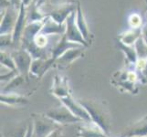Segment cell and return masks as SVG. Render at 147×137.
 Segmentation results:
<instances>
[{
    "label": "cell",
    "mask_w": 147,
    "mask_h": 137,
    "mask_svg": "<svg viewBox=\"0 0 147 137\" xmlns=\"http://www.w3.org/2000/svg\"><path fill=\"white\" fill-rule=\"evenodd\" d=\"M26 137H34V131H33V124L32 121L28 124V134Z\"/></svg>",
    "instance_id": "d6a6232c"
},
{
    "label": "cell",
    "mask_w": 147,
    "mask_h": 137,
    "mask_svg": "<svg viewBox=\"0 0 147 137\" xmlns=\"http://www.w3.org/2000/svg\"><path fill=\"white\" fill-rule=\"evenodd\" d=\"M45 19H46V18H45ZM45 19L41 20V21L28 23L21 38V49H25L27 46L34 41L35 38L41 31L43 25L45 23Z\"/></svg>",
    "instance_id": "9c48e42d"
},
{
    "label": "cell",
    "mask_w": 147,
    "mask_h": 137,
    "mask_svg": "<svg viewBox=\"0 0 147 137\" xmlns=\"http://www.w3.org/2000/svg\"><path fill=\"white\" fill-rule=\"evenodd\" d=\"M83 48H77V49H70L67 50L64 54H62L60 57L56 60L55 63H61L63 65H67L72 63L74 60L79 59L82 55Z\"/></svg>",
    "instance_id": "ffe728a7"
},
{
    "label": "cell",
    "mask_w": 147,
    "mask_h": 137,
    "mask_svg": "<svg viewBox=\"0 0 147 137\" xmlns=\"http://www.w3.org/2000/svg\"><path fill=\"white\" fill-rule=\"evenodd\" d=\"M11 56L16 64V68L20 75L24 76L28 79V74L30 73V68L33 62V57L27 49H16L11 53Z\"/></svg>",
    "instance_id": "277c9868"
},
{
    "label": "cell",
    "mask_w": 147,
    "mask_h": 137,
    "mask_svg": "<svg viewBox=\"0 0 147 137\" xmlns=\"http://www.w3.org/2000/svg\"><path fill=\"white\" fill-rule=\"evenodd\" d=\"M0 4H1V11L2 9H7L10 7V2L8 0H0Z\"/></svg>",
    "instance_id": "1f68e13d"
},
{
    "label": "cell",
    "mask_w": 147,
    "mask_h": 137,
    "mask_svg": "<svg viewBox=\"0 0 147 137\" xmlns=\"http://www.w3.org/2000/svg\"><path fill=\"white\" fill-rule=\"evenodd\" d=\"M134 49L138 59H147V43L143 38H140L134 44Z\"/></svg>",
    "instance_id": "cb8c5ba5"
},
{
    "label": "cell",
    "mask_w": 147,
    "mask_h": 137,
    "mask_svg": "<svg viewBox=\"0 0 147 137\" xmlns=\"http://www.w3.org/2000/svg\"><path fill=\"white\" fill-rule=\"evenodd\" d=\"M44 114L60 126L82 123L83 121L80 118L76 117L64 104H62L61 106H59V107L49 109Z\"/></svg>",
    "instance_id": "3957f363"
},
{
    "label": "cell",
    "mask_w": 147,
    "mask_h": 137,
    "mask_svg": "<svg viewBox=\"0 0 147 137\" xmlns=\"http://www.w3.org/2000/svg\"><path fill=\"white\" fill-rule=\"evenodd\" d=\"M75 0H50L49 3L55 5V6H67V5H71Z\"/></svg>",
    "instance_id": "f1b7e54d"
},
{
    "label": "cell",
    "mask_w": 147,
    "mask_h": 137,
    "mask_svg": "<svg viewBox=\"0 0 147 137\" xmlns=\"http://www.w3.org/2000/svg\"><path fill=\"white\" fill-rule=\"evenodd\" d=\"M30 2H31V0H20V3L23 4L24 6H26V7L28 6V5L30 4Z\"/></svg>",
    "instance_id": "e575fe53"
},
{
    "label": "cell",
    "mask_w": 147,
    "mask_h": 137,
    "mask_svg": "<svg viewBox=\"0 0 147 137\" xmlns=\"http://www.w3.org/2000/svg\"><path fill=\"white\" fill-rule=\"evenodd\" d=\"M79 103L87 110L92 123L97 125L106 135H110L111 131V114L102 103L93 99H79Z\"/></svg>",
    "instance_id": "6da1fadb"
},
{
    "label": "cell",
    "mask_w": 147,
    "mask_h": 137,
    "mask_svg": "<svg viewBox=\"0 0 147 137\" xmlns=\"http://www.w3.org/2000/svg\"><path fill=\"white\" fill-rule=\"evenodd\" d=\"M48 137H64L61 127H59V129L55 130V131L53 132V133L50 134Z\"/></svg>",
    "instance_id": "f546056e"
},
{
    "label": "cell",
    "mask_w": 147,
    "mask_h": 137,
    "mask_svg": "<svg viewBox=\"0 0 147 137\" xmlns=\"http://www.w3.org/2000/svg\"><path fill=\"white\" fill-rule=\"evenodd\" d=\"M50 0H37V2H36V7L37 8H40L42 7V5H44L45 3H47V2H49Z\"/></svg>",
    "instance_id": "836d02e7"
},
{
    "label": "cell",
    "mask_w": 147,
    "mask_h": 137,
    "mask_svg": "<svg viewBox=\"0 0 147 137\" xmlns=\"http://www.w3.org/2000/svg\"><path fill=\"white\" fill-rule=\"evenodd\" d=\"M18 17V13H16L14 7H9L7 9L5 10L4 16L1 19L0 24V35H12L16 22Z\"/></svg>",
    "instance_id": "ba28073f"
},
{
    "label": "cell",
    "mask_w": 147,
    "mask_h": 137,
    "mask_svg": "<svg viewBox=\"0 0 147 137\" xmlns=\"http://www.w3.org/2000/svg\"><path fill=\"white\" fill-rule=\"evenodd\" d=\"M77 135L79 137H102L104 134L97 125L87 123V125H82L78 129Z\"/></svg>",
    "instance_id": "ac0fdd59"
},
{
    "label": "cell",
    "mask_w": 147,
    "mask_h": 137,
    "mask_svg": "<svg viewBox=\"0 0 147 137\" xmlns=\"http://www.w3.org/2000/svg\"><path fill=\"white\" fill-rule=\"evenodd\" d=\"M55 64L53 60L49 59H35L30 68V74L36 76L38 78H41L46 73L49 69L51 68V66Z\"/></svg>",
    "instance_id": "4fadbf2b"
},
{
    "label": "cell",
    "mask_w": 147,
    "mask_h": 137,
    "mask_svg": "<svg viewBox=\"0 0 147 137\" xmlns=\"http://www.w3.org/2000/svg\"><path fill=\"white\" fill-rule=\"evenodd\" d=\"M121 137H147V116L131 124Z\"/></svg>",
    "instance_id": "8fae6325"
},
{
    "label": "cell",
    "mask_w": 147,
    "mask_h": 137,
    "mask_svg": "<svg viewBox=\"0 0 147 137\" xmlns=\"http://www.w3.org/2000/svg\"><path fill=\"white\" fill-rule=\"evenodd\" d=\"M142 37V28H131L124 33L121 34L119 37V41L127 46H134L135 42Z\"/></svg>",
    "instance_id": "d6986e66"
},
{
    "label": "cell",
    "mask_w": 147,
    "mask_h": 137,
    "mask_svg": "<svg viewBox=\"0 0 147 137\" xmlns=\"http://www.w3.org/2000/svg\"><path fill=\"white\" fill-rule=\"evenodd\" d=\"M76 24L80 29V31L82 32L84 39L90 43V31L88 25L86 23V20L84 18V15L82 12V7H80V2H77V6H76Z\"/></svg>",
    "instance_id": "2e32d148"
},
{
    "label": "cell",
    "mask_w": 147,
    "mask_h": 137,
    "mask_svg": "<svg viewBox=\"0 0 147 137\" xmlns=\"http://www.w3.org/2000/svg\"><path fill=\"white\" fill-rule=\"evenodd\" d=\"M77 48H83V46L69 42L67 40V38H65V36H62L59 41L57 43V45L53 48L51 51V56H50L49 58L51 59L55 63L56 60H57L62 54H64L67 50L70 49H77Z\"/></svg>",
    "instance_id": "7c38bea8"
},
{
    "label": "cell",
    "mask_w": 147,
    "mask_h": 137,
    "mask_svg": "<svg viewBox=\"0 0 147 137\" xmlns=\"http://www.w3.org/2000/svg\"><path fill=\"white\" fill-rule=\"evenodd\" d=\"M102 137H110V136H109V135H106V134H104V135H103Z\"/></svg>",
    "instance_id": "8d00e7d4"
},
{
    "label": "cell",
    "mask_w": 147,
    "mask_h": 137,
    "mask_svg": "<svg viewBox=\"0 0 147 137\" xmlns=\"http://www.w3.org/2000/svg\"><path fill=\"white\" fill-rule=\"evenodd\" d=\"M51 94L59 100L68 97L70 95L69 87L66 78L60 75H56L53 80V84L51 87Z\"/></svg>",
    "instance_id": "30bf717a"
},
{
    "label": "cell",
    "mask_w": 147,
    "mask_h": 137,
    "mask_svg": "<svg viewBox=\"0 0 147 137\" xmlns=\"http://www.w3.org/2000/svg\"><path fill=\"white\" fill-rule=\"evenodd\" d=\"M144 3L146 5V9H147V0H144Z\"/></svg>",
    "instance_id": "d590c367"
},
{
    "label": "cell",
    "mask_w": 147,
    "mask_h": 137,
    "mask_svg": "<svg viewBox=\"0 0 147 137\" xmlns=\"http://www.w3.org/2000/svg\"><path fill=\"white\" fill-rule=\"evenodd\" d=\"M65 24H66V33L64 36L67 38L68 41L80 44L83 46V47H88L89 43L84 39L82 32L80 31L77 24H76V10L68 17Z\"/></svg>",
    "instance_id": "5b68a950"
},
{
    "label": "cell",
    "mask_w": 147,
    "mask_h": 137,
    "mask_svg": "<svg viewBox=\"0 0 147 137\" xmlns=\"http://www.w3.org/2000/svg\"><path fill=\"white\" fill-rule=\"evenodd\" d=\"M76 10L73 5H67V6H62L61 7H59L57 9L53 10L50 12L48 16L51 18L55 22L58 24H64L67 20L68 17L72 12Z\"/></svg>",
    "instance_id": "9a60e30c"
},
{
    "label": "cell",
    "mask_w": 147,
    "mask_h": 137,
    "mask_svg": "<svg viewBox=\"0 0 147 137\" xmlns=\"http://www.w3.org/2000/svg\"><path fill=\"white\" fill-rule=\"evenodd\" d=\"M0 62L3 67L7 68L8 70H17L16 64L14 62L11 54H8L5 50H1L0 53Z\"/></svg>",
    "instance_id": "603a6c76"
},
{
    "label": "cell",
    "mask_w": 147,
    "mask_h": 137,
    "mask_svg": "<svg viewBox=\"0 0 147 137\" xmlns=\"http://www.w3.org/2000/svg\"><path fill=\"white\" fill-rule=\"evenodd\" d=\"M40 33L46 35V36H49V35H61V36H64L66 33V24H58L50 17L47 16Z\"/></svg>",
    "instance_id": "5bb4252c"
},
{
    "label": "cell",
    "mask_w": 147,
    "mask_h": 137,
    "mask_svg": "<svg viewBox=\"0 0 147 137\" xmlns=\"http://www.w3.org/2000/svg\"><path fill=\"white\" fill-rule=\"evenodd\" d=\"M27 22H28L27 7L20 3L18 17L17 22H16V26H15L14 31H13V34H12L13 45H18L20 41H21L24 30H25V28H26L27 25H28Z\"/></svg>",
    "instance_id": "52a82bcc"
},
{
    "label": "cell",
    "mask_w": 147,
    "mask_h": 137,
    "mask_svg": "<svg viewBox=\"0 0 147 137\" xmlns=\"http://www.w3.org/2000/svg\"><path fill=\"white\" fill-rule=\"evenodd\" d=\"M32 124L34 137H48L55 130L61 127L45 114H32Z\"/></svg>",
    "instance_id": "7a4b0ae2"
},
{
    "label": "cell",
    "mask_w": 147,
    "mask_h": 137,
    "mask_svg": "<svg viewBox=\"0 0 147 137\" xmlns=\"http://www.w3.org/2000/svg\"><path fill=\"white\" fill-rule=\"evenodd\" d=\"M13 44L12 35H3L1 36V49H4L6 46H10Z\"/></svg>",
    "instance_id": "83f0119b"
},
{
    "label": "cell",
    "mask_w": 147,
    "mask_h": 137,
    "mask_svg": "<svg viewBox=\"0 0 147 137\" xmlns=\"http://www.w3.org/2000/svg\"><path fill=\"white\" fill-rule=\"evenodd\" d=\"M0 101H1V103L8 106H18V105H25L28 103V101L26 97H24V96L20 94H17L15 92L1 93Z\"/></svg>",
    "instance_id": "e0dca14e"
},
{
    "label": "cell",
    "mask_w": 147,
    "mask_h": 137,
    "mask_svg": "<svg viewBox=\"0 0 147 137\" xmlns=\"http://www.w3.org/2000/svg\"><path fill=\"white\" fill-rule=\"evenodd\" d=\"M142 38L147 43V22L144 26H142Z\"/></svg>",
    "instance_id": "4dcf8cb0"
},
{
    "label": "cell",
    "mask_w": 147,
    "mask_h": 137,
    "mask_svg": "<svg viewBox=\"0 0 147 137\" xmlns=\"http://www.w3.org/2000/svg\"><path fill=\"white\" fill-rule=\"evenodd\" d=\"M60 101L71 111L76 117L82 120L83 123H92V119H90V116L87 110L79 103L78 100H74L71 97V95L60 99Z\"/></svg>",
    "instance_id": "8992f818"
},
{
    "label": "cell",
    "mask_w": 147,
    "mask_h": 137,
    "mask_svg": "<svg viewBox=\"0 0 147 137\" xmlns=\"http://www.w3.org/2000/svg\"><path fill=\"white\" fill-rule=\"evenodd\" d=\"M25 80H27L24 76L18 74L17 77H15L14 79H12L10 82L7 83V86H5L3 88V92L2 93H8V92H13V91L16 90L17 88H18L19 86H21L24 82Z\"/></svg>",
    "instance_id": "7402d4cb"
},
{
    "label": "cell",
    "mask_w": 147,
    "mask_h": 137,
    "mask_svg": "<svg viewBox=\"0 0 147 137\" xmlns=\"http://www.w3.org/2000/svg\"><path fill=\"white\" fill-rule=\"evenodd\" d=\"M129 24L131 27V28H142V18H141V17L137 14H133L129 18Z\"/></svg>",
    "instance_id": "484cf974"
},
{
    "label": "cell",
    "mask_w": 147,
    "mask_h": 137,
    "mask_svg": "<svg viewBox=\"0 0 147 137\" xmlns=\"http://www.w3.org/2000/svg\"><path fill=\"white\" fill-rule=\"evenodd\" d=\"M34 44L36 45L38 48L45 49V48H46V46L48 44V38H47V36H46V35H43L41 33H39L38 36L35 38Z\"/></svg>",
    "instance_id": "d4e9b609"
},
{
    "label": "cell",
    "mask_w": 147,
    "mask_h": 137,
    "mask_svg": "<svg viewBox=\"0 0 147 137\" xmlns=\"http://www.w3.org/2000/svg\"><path fill=\"white\" fill-rule=\"evenodd\" d=\"M118 45H119V48L121 49V50L126 56V58H127L129 62L133 63V64L137 63L138 58H137V54H136L135 49L134 46H127L123 43H121V41H118Z\"/></svg>",
    "instance_id": "44dd1931"
},
{
    "label": "cell",
    "mask_w": 147,
    "mask_h": 137,
    "mask_svg": "<svg viewBox=\"0 0 147 137\" xmlns=\"http://www.w3.org/2000/svg\"><path fill=\"white\" fill-rule=\"evenodd\" d=\"M28 130V124L27 126H21V127L18 128L17 130H14L9 137H26Z\"/></svg>",
    "instance_id": "4316f807"
}]
</instances>
